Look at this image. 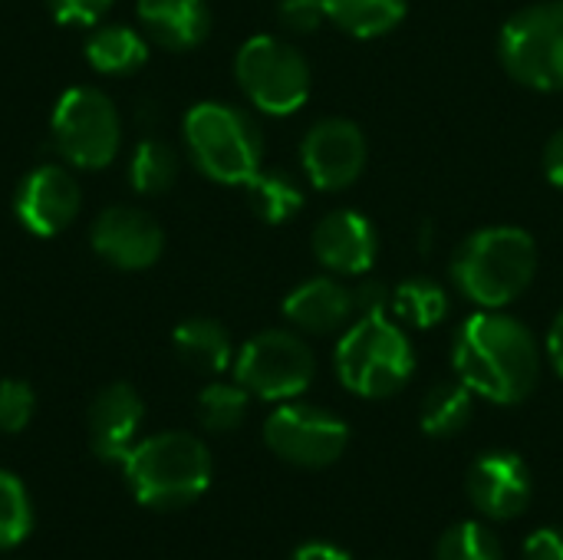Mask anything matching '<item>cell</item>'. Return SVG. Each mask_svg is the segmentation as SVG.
Wrapping results in <instances>:
<instances>
[{
	"label": "cell",
	"mask_w": 563,
	"mask_h": 560,
	"mask_svg": "<svg viewBox=\"0 0 563 560\" xmlns=\"http://www.w3.org/2000/svg\"><path fill=\"white\" fill-rule=\"evenodd\" d=\"M36 413L33 386L23 380H0V432L16 436L30 426Z\"/></svg>",
	"instance_id": "29"
},
{
	"label": "cell",
	"mask_w": 563,
	"mask_h": 560,
	"mask_svg": "<svg viewBox=\"0 0 563 560\" xmlns=\"http://www.w3.org/2000/svg\"><path fill=\"white\" fill-rule=\"evenodd\" d=\"M323 7L327 20L353 40L386 36L409 13V0H323Z\"/></svg>",
	"instance_id": "21"
},
{
	"label": "cell",
	"mask_w": 563,
	"mask_h": 560,
	"mask_svg": "<svg viewBox=\"0 0 563 560\" xmlns=\"http://www.w3.org/2000/svg\"><path fill=\"white\" fill-rule=\"evenodd\" d=\"M86 59L96 73L102 76H129L145 66L148 59V43L139 30L132 26H96L86 36Z\"/></svg>",
	"instance_id": "22"
},
{
	"label": "cell",
	"mask_w": 563,
	"mask_h": 560,
	"mask_svg": "<svg viewBox=\"0 0 563 560\" xmlns=\"http://www.w3.org/2000/svg\"><path fill=\"white\" fill-rule=\"evenodd\" d=\"M525 560H563V528H538L525 541Z\"/></svg>",
	"instance_id": "33"
},
{
	"label": "cell",
	"mask_w": 563,
	"mask_h": 560,
	"mask_svg": "<svg viewBox=\"0 0 563 560\" xmlns=\"http://www.w3.org/2000/svg\"><path fill=\"white\" fill-rule=\"evenodd\" d=\"M317 376V356L294 330H261L234 356V380L264 403L300 399Z\"/></svg>",
	"instance_id": "9"
},
{
	"label": "cell",
	"mask_w": 563,
	"mask_h": 560,
	"mask_svg": "<svg viewBox=\"0 0 563 560\" xmlns=\"http://www.w3.org/2000/svg\"><path fill=\"white\" fill-rule=\"evenodd\" d=\"M465 492L472 508L492 521H511L528 512L534 498V479L518 452L492 449L478 455L468 469Z\"/></svg>",
	"instance_id": "12"
},
{
	"label": "cell",
	"mask_w": 563,
	"mask_h": 560,
	"mask_svg": "<svg viewBox=\"0 0 563 560\" xmlns=\"http://www.w3.org/2000/svg\"><path fill=\"white\" fill-rule=\"evenodd\" d=\"M435 560H505L495 531L482 521H459L445 528L435 545Z\"/></svg>",
	"instance_id": "27"
},
{
	"label": "cell",
	"mask_w": 563,
	"mask_h": 560,
	"mask_svg": "<svg viewBox=\"0 0 563 560\" xmlns=\"http://www.w3.org/2000/svg\"><path fill=\"white\" fill-rule=\"evenodd\" d=\"M172 343H175L178 360L185 366H191L195 373H205V376H218L234 363L231 337L211 317H191V320L178 323L172 333Z\"/></svg>",
	"instance_id": "19"
},
{
	"label": "cell",
	"mask_w": 563,
	"mask_h": 560,
	"mask_svg": "<svg viewBox=\"0 0 563 560\" xmlns=\"http://www.w3.org/2000/svg\"><path fill=\"white\" fill-rule=\"evenodd\" d=\"M135 17L148 40L172 53L195 50L211 33L208 0H135Z\"/></svg>",
	"instance_id": "18"
},
{
	"label": "cell",
	"mask_w": 563,
	"mask_h": 560,
	"mask_svg": "<svg viewBox=\"0 0 563 560\" xmlns=\"http://www.w3.org/2000/svg\"><path fill=\"white\" fill-rule=\"evenodd\" d=\"M505 73L534 92H563V0L528 3L498 33Z\"/></svg>",
	"instance_id": "6"
},
{
	"label": "cell",
	"mask_w": 563,
	"mask_h": 560,
	"mask_svg": "<svg viewBox=\"0 0 563 560\" xmlns=\"http://www.w3.org/2000/svg\"><path fill=\"white\" fill-rule=\"evenodd\" d=\"M449 310H452V297L432 277L419 274V277H406L402 284L393 287V314L406 327L432 330L449 317Z\"/></svg>",
	"instance_id": "24"
},
{
	"label": "cell",
	"mask_w": 563,
	"mask_h": 560,
	"mask_svg": "<svg viewBox=\"0 0 563 560\" xmlns=\"http://www.w3.org/2000/svg\"><path fill=\"white\" fill-rule=\"evenodd\" d=\"M178 178V152L162 139H142L129 162V182L139 195H162Z\"/></svg>",
	"instance_id": "26"
},
{
	"label": "cell",
	"mask_w": 563,
	"mask_h": 560,
	"mask_svg": "<svg viewBox=\"0 0 563 560\" xmlns=\"http://www.w3.org/2000/svg\"><path fill=\"white\" fill-rule=\"evenodd\" d=\"M290 560H353L343 548H336V545H330V541H307V545H300Z\"/></svg>",
	"instance_id": "36"
},
{
	"label": "cell",
	"mask_w": 563,
	"mask_h": 560,
	"mask_svg": "<svg viewBox=\"0 0 563 560\" xmlns=\"http://www.w3.org/2000/svg\"><path fill=\"white\" fill-rule=\"evenodd\" d=\"M452 366L478 399L518 406L541 383L544 350L525 320L505 310H478L455 330Z\"/></svg>",
	"instance_id": "1"
},
{
	"label": "cell",
	"mask_w": 563,
	"mask_h": 560,
	"mask_svg": "<svg viewBox=\"0 0 563 560\" xmlns=\"http://www.w3.org/2000/svg\"><path fill=\"white\" fill-rule=\"evenodd\" d=\"M277 20L287 33L294 36H310L323 26L327 7L323 0H280L277 3Z\"/></svg>",
	"instance_id": "30"
},
{
	"label": "cell",
	"mask_w": 563,
	"mask_h": 560,
	"mask_svg": "<svg viewBox=\"0 0 563 560\" xmlns=\"http://www.w3.org/2000/svg\"><path fill=\"white\" fill-rule=\"evenodd\" d=\"M244 188H247V201H251L254 215L264 224H287L290 218L300 215V208L307 201L300 182L284 168H261Z\"/></svg>",
	"instance_id": "23"
},
{
	"label": "cell",
	"mask_w": 563,
	"mask_h": 560,
	"mask_svg": "<svg viewBox=\"0 0 563 560\" xmlns=\"http://www.w3.org/2000/svg\"><path fill=\"white\" fill-rule=\"evenodd\" d=\"M122 472L139 505L152 512H178L208 492L211 452L191 432H158L132 446Z\"/></svg>",
	"instance_id": "3"
},
{
	"label": "cell",
	"mask_w": 563,
	"mask_h": 560,
	"mask_svg": "<svg viewBox=\"0 0 563 560\" xmlns=\"http://www.w3.org/2000/svg\"><path fill=\"white\" fill-rule=\"evenodd\" d=\"M544 356L554 366V373L563 380V307L558 310V317L551 320L548 340H544Z\"/></svg>",
	"instance_id": "35"
},
{
	"label": "cell",
	"mask_w": 563,
	"mask_h": 560,
	"mask_svg": "<svg viewBox=\"0 0 563 560\" xmlns=\"http://www.w3.org/2000/svg\"><path fill=\"white\" fill-rule=\"evenodd\" d=\"M333 370L343 389L363 399H389L416 373V350L402 323L383 317H360L350 323L333 350Z\"/></svg>",
	"instance_id": "4"
},
{
	"label": "cell",
	"mask_w": 563,
	"mask_h": 560,
	"mask_svg": "<svg viewBox=\"0 0 563 560\" xmlns=\"http://www.w3.org/2000/svg\"><path fill=\"white\" fill-rule=\"evenodd\" d=\"M366 158H369V145L363 129L343 116H327L313 122L300 139L303 175L320 191L350 188L363 175Z\"/></svg>",
	"instance_id": "11"
},
{
	"label": "cell",
	"mask_w": 563,
	"mask_h": 560,
	"mask_svg": "<svg viewBox=\"0 0 563 560\" xmlns=\"http://www.w3.org/2000/svg\"><path fill=\"white\" fill-rule=\"evenodd\" d=\"M475 416V393L462 380L435 383L419 406V426L429 439H455Z\"/></svg>",
	"instance_id": "20"
},
{
	"label": "cell",
	"mask_w": 563,
	"mask_h": 560,
	"mask_svg": "<svg viewBox=\"0 0 563 560\" xmlns=\"http://www.w3.org/2000/svg\"><path fill=\"white\" fill-rule=\"evenodd\" d=\"M89 244L102 261H109L119 271H145L162 257L165 231L142 208L112 205L92 221Z\"/></svg>",
	"instance_id": "13"
},
{
	"label": "cell",
	"mask_w": 563,
	"mask_h": 560,
	"mask_svg": "<svg viewBox=\"0 0 563 560\" xmlns=\"http://www.w3.org/2000/svg\"><path fill=\"white\" fill-rule=\"evenodd\" d=\"M46 3L53 17L69 26H96L112 7V0H46Z\"/></svg>",
	"instance_id": "31"
},
{
	"label": "cell",
	"mask_w": 563,
	"mask_h": 560,
	"mask_svg": "<svg viewBox=\"0 0 563 560\" xmlns=\"http://www.w3.org/2000/svg\"><path fill=\"white\" fill-rule=\"evenodd\" d=\"M53 145L73 168H106L122 149V116L96 86H73L53 109Z\"/></svg>",
	"instance_id": "8"
},
{
	"label": "cell",
	"mask_w": 563,
	"mask_h": 560,
	"mask_svg": "<svg viewBox=\"0 0 563 560\" xmlns=\"http://www.w3.org/2000/svg\"><path fill=\"white\" fill-rule=\"evenodd\" d=\"M234 76L247 102L267 116H294L313 89L307 56L284 36L257 33L241 43Z\"/></svg>",
	"instance_id": "7"
},
{
	"label": "cell",
	"mask_w": 563,
	"mask_h": 560,
	"mask_svg": "<svg viewBox=\"0 0 563 560\" xmlns=\"http://www.w3.org/2000/svg\"><path fill=\"white\" fill-rule=\"evenodd\" d=\"M185 145L195 168L221 185H247L264 168V132L247 109L231 102L191 106Z\"/></svg>",
	"instance_id": "5"
},
{
	"label": "cell",
	"mask_w": 563,
	"mask_h": 560,
	"mask_svg": "<svg viewBox=\"0 0 563 560\" xmlns=\"http://www.w3.org/2000/svg\"><path fill=\"white\" fill-rule=\"evenodd\" d=\"M452 284L478 310H505L538 277V241L518 224L472 231L452 254Z\"/></svg>",
	"instance_id": "2"
},
{
	"label": "cell",
	"mask_w": 563,
	"mask_h": 560,
	"mask_svg": "<svg viewBox=\"0 0 563 560\" xmlns=\"http://www.w3.org/2000/svg\"><path fill=\"white\" fill-rule=\"evenodd\" d=\"M142 419H145V403L129 383H112L102 393H96L89 416H86L89 446L96 459L122 465L139 439Z\"/></svg>",
	"instance_id": "16"
},
{
	"label": "cell",
	"mask_w": 563,
	"mask_h": 560,
	"mask_svg": "<svg viewBox=\"0 0 563 560\" xmlns=\"http://www.w3.org/2000/svg\"><path fill=\"white\" fill-rule=\"evenodd\" d=\"M264 446L294 469H330L350 446V426L313 403H280L264 422Z\"/></svg>",
	"instance_id": "10"
},
{
	"label": "cell",
	"mask_w": 563,
	"mask_h": 560,
	"mask_svg": "<svg viewBox=\"0 0 563 560\" xmlns=\"http://www.w3.org/2000/svg\"><path fill=\"white\" fill-rule=\"evenodd\" d=\"M79 201L82 198H79V185L73 172L66 165L46 162V165H36L30 175H23L13 195V211H16V221L30 234L53 238L73 224Z\"/></svg>",
	"instance_id": "14"
},
{
	"label": "cell",
	"mask_w": 563,
	"mask_h": 560,
	"mask_svg": "<svg viewBox=\"0 0 563 560\" xmlns=\"http://www.w3.org/2000/svg\"><path fill=\"white\" fill-rule=\"evenodd\" d=\"M310 248L320 267H327L336 277H363L373 271L379 257V231L376 224L356 211V208H340L323 215L313 224Z\"/></svg>",
	"instance_id": "15"
},
{
	"label": "cell",
	"mask_w": 563,
	"mask_h": 560,
	"mask_svg": "<svg viewBox=\"0 0 563 560\" xmlns=\"http://www.w3.org/2000/svg\"><path fill=\"white\" fill-rule=\"evenodd\" d=\"M33 531V505L26 485L13 472H0V551L23 545Z\"/></svg>",
	"instance_id": "28"
},
{
	"label": "cell",
	"mask_w": 563,
	"mask_h": 560,
	"mask_svg": "<svg viewBox=\"0 0 563 560\" xmlns=\"http://www.w3.org/2000/svg\"><path fill=\"white\" fill-rule=\"evenodd\" d=\"M356 314L360 317H383L386 310H393V287L383 281H363L356 290Z\"/></svg>",
	"instance_id": "32"
},
{
	"label": "cell",
	"mask_w": 563,
	"mask_h": 560,
	"mask_svg": "<svg viewBox=\"0 0 563 560\" xmlns=\"http://www.w3.org/2000/svg\"><path fill=\"white\" fill-rule=\"evenodd\" d=\"M284 317L300 333H313V337L343 333L356 317V297L340 277L320 274V277H310V281L297 284L287 294Z\"/></svg>",
	"instance_id": "17"
},
{
	"label": "cell",
	"mask_w": 563,
	"mask_h": 560,
	"mask_svg": "<svg viewBox=\"0 0 563 560\" xmlns=\"http://www.w3.org/2000/svg\"><path fill=\"white\" fill-rule=\"evenodd\" d=\"M541 165H544V175L554 188L563 191V125L554 129V135L544 142V155H541Z\"/></svg>",
	"instance_id": "34"
},
{
	"label": "cell",
	"mask_w": 563,
	"mask_h": 560,
	"mask_svg": "<svg viewBox=\"0 0 563 560\" xmlns=\"http://www.w3.org/2000/svg\"><path fill=\"white\" fill-rule=\"evenodd\" d=\"M251 393L234 380V383H208L201 393H198V422L205 432H214V436H224V432H234L244 419H247V409H251Z\"/></svg>",
	"instance_id": "25"
}]
</instances>
